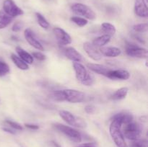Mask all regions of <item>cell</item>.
Returning a JSON list of instances; mask_svg holds the SVG:
<instances>
[{"label": "cell", "instance_id": "obj_15", "mask_svg": "<svg viewBox=\"0 0 148 147\" xmlns=\"http://www.w3.org/2000/svg\"><path fill=\"white\" fill-rule=\"evenodd\" d=\"M64 53L65 56L70 61L74 62H82L83 61V57L82 54L77 51L75 48L67 47L64 49Z\"/></svg>", "mask_w": 148, "mask_h": 147}, {"label": "cell", "instance_id": "obj_30", "mask_svg": "<svg viewBox=\"0 0 148 147\" xmlns=\"http://www.w3.org/2000/svg\"><path fill=\"white\" fill-rule=\"evenodd\" d=\"M5 122L7 124V125H10L11 128H12L13 129L17 130V131H22V130L23 129V126H22L20 123H18V122H14V121L7 120L5 121Z\"/></svg>", "mask_w": 148, "mask_h": 147}, {"label": "cell", "instance_id": "obj_6", "mask_svg": "<svg viewBox=\"0 0 148 147\" xmlns=\"http://www.w3.org/2000/svg\"><path fill=\"white\" fill-rule=\"evenodd\" d=\"M71 10L74 13L79 16H82V17L87 19V20H93L96 18V14L95 12L89 7L81 3H75L71 6Z\"/></svg>", "mask_w": 148, "mask_h": 147}, {"label": "cell", "instance_id": "obj_32", "mask_svg": "<svg viewBox=\"0 0 148 147\" xmlns=\"http://www.w3.org/2000/svg\"><path fill=\"white\" fill-rule=\"evenodd\" d=\"M12 20L13 18L10 17V18L0 20V30H1V29H4L6 27H7V26L11 23V22L12 21Z\"/></svg>", "mask_w": 148, "mask_h": 147}, {"label": "cell", "instance_id": "obj_14", "mask_svg": "<svg viewBox=\"0 0 148 147\" xmlns=\"http://www.w3.org/2000/svg\"><path fill=\"white\" fill-rule=\"evenodd\" d=\"M106 77L113 80H127L130 79V74L128 71L124 69H116V70H111L107 74Z\"/></svg>", "mask_w": 148, "mask_h": 147}, {"label": "cell", "instance_id": "obj_31", "mask_svg": "<svg viewBox=\"0 0 148 147\" xmlns=\"http://www.w3.org/2000/svg\"><path fill=\"white\" fill-rule=\"evenodd\" d=\"M23 26H24V24L22 22H16L13 24L12 27V30L13 32H14V33H17V32H20L22 30Z\"/></svg>", "mask_w": 148, "mask_h": 147}, {"label": "cell", "instance_id": "obj_33", "mask_svg": "<svg viewBox=\"0 0 148 147\" xmlns=\"http://www.w3.org/2000/svg\"><path fill=\"white\" fill-rule=\"evenodd\" d=\"M32 56L33 57V59L35 58V59H36L38 61H40L46 60V56L39 51L33 52V53H32Z\"/></svg>", "mask_w": 148, "mask_h": 147}, {"label": "cell", "instance_id": "obj_1", "mask_svg": "<svg viewBox=\"0 0 148 147\" xmlns=\"http://www.w3.org/2000/svg\"><path fill=\"white\" fill-rule=\"evenodd\" d=\"M73 69L75 72V76L77 79L82 84L85 86H91L94 83V77L85 67V66L79 62H74Z\"/></svg>", "mask_w": 148, "mask_h": 147}, {"label": "cell", "instance_id": "obj_24", "mask_svg": "<svg viewBox=\"0 0 148 147\" xmlns=\"http://www.w3.org/2000/svg\"><path fill=\"white\" fill-rule=\"evenodd\" d=\"M101 28L102 30L106 35H108L110 36H113L116 32V27L114 24H111L109 22H103L101 24Z\"/></svg>", "mask_w": 148, "mask_h": 147}, {"label": "cell", "instance_id": "obj_19", "mask_svg": "<svg viewBox=\"0 0 148 147\" xmlns=\"http://www.w3.org/2000/svg\"><path fill=\"white\" fill-rule=\"evenodd\" d=\"M16 52H17V55H18L19 57L25 62L27 64H32L34 61V59L33 57L32 56L31 54L27 52L26 50H25L24 49L22 48L20 46H17L16 48Z\"/></svg>", "mask_w": 148, "mask_h": 147}, {"label": "cell", "instance_id": "obj_16", "mask_svg": "<svg viewBox=\"0 0 148 147\" xmlns=\"http://www.w3.org/2000/svg\"><path fill=\"white\" fill-rule=\"evenodd\" d=\"M100 53L102 56L108 58H115L120 56L121 50L119 48L114 47V46H108V47H101L99 49Z\"/></svg>", "mask_w": 148, "mask_h": 147}, {"label": "cell", "instance_id": "obj_7", "mask_svg": "<svg viewBox=\"0 0 148 147\" xmlns=\"http://www.w3.org/2000/svg\"><path fill=\"white\" fill-rule=\"evenodd\" d=\"M126 53L129 56L138 58V59H147L148 56L147 49L143 48L129 42H127L126 45Z\"/></svg>", "mask_w": 148, "mask_h": 147}, {"label": "cell", "instance_id": "obj_29", "mask_svg": "<svg viewBox=\"0 0 148 147\" xmlns=\"http://www.w3.org/2000/svg\"><path fill=\"white\" fill-rule=\"evenodd\" d=\"M130 147H147V141L146 139H139L132 141V143L130 144Z\"/></svg>", "mask_w": 148, "mask_h": 147}, {"label": "cell", "instance_id": "obj_18", "mask_svg": "<svg viewBox=\"0 0 148 147\" xmlns=\"http://www.w3.org/2000/svg\"><path fill=\"white\" fill-rule=\"evenodd\" d=\"M134 120V117H133L132 114L129 113V112H119L111 118V120H116L119 122L121 124V125H125V124L129 123V122H132Z\"/></svg>", "mask_w": 148, "mask_h": 147}, {"label": "cell", "instance_id": "obj_34", "mask_svg": "<svg viewBox=\"0 0 148 147\" xmlns=\"http://www.w3.org/2000/svg\"><path fill=\"white\" fill-rule=\"evenodd\" d=\"M85 111L88 114H92L95 111V107L92 105H88L85 106Z\"/></svg>", "mask_w": 148, "mask_h": 147}, {"label": "cell", "instance_id": "obj_12", "mask_svg": "<svg viewBox=\"0 0 148 147\" xmlns=\"http://www.w3.org/2000/svg\"><path fill=\"white\" fill-rule=\"evenodd\" d=\"M83 48L88 56L95 61H98L102 59V55L100 53L99 50L93 46V44L90 42H85L83 44Z\"/></svg>", "mask_w": 148, "mask_h": 147}, {"label": "cell", "instance_id": "obj_25", "mask_svg": "<svg viewBox=\"0 0 148 147\" xmlns=\"http://www.w3.org/2000/svg\"><path fill=\"white\" fill-rule=\"evenodd\" d=\"M36 18H37L38 23L39 25H40L42 28L47 30V29L49 27V26H50V24H49V22H48V20L45 18L44 16H43L39 12H36Z\"/></svg>", "mask_w": 148, "mask_h": 147}, {"label": "cell", "instance_id": "obj_22", "mask_svg": "<svg viewBox=\"0 0 148 147\" xmlns=\"http://www.w3.org/2000/svg\"><path fill=\"white\" fill-rule=\"evenodd\" d=\"M11 59L12 61H13V63L17 66V67L18 69H21V70H27L29 69L28 64H27L26 63H25L21 59H20L19 56H17V55L14 54H11Z\"/></svg>", "mask_w": 148, "mask_h": 147}, {"label": "cell", "instance_id": "obj_23", "mask_svg": "<svg viewBox=\"0 0 148 147\" xmlns=\"http://www.w3.org/2000/svg\"><path fill=\"white\" fill-rule=\"evenodd\" d=\"M49 97L56 102L65 101V95L64 90H54L49 95Z\"/></svg>", "mask_w": 148, "mask_h": 147}, {"label": "cell", "instance_id": "obj_5", "mask_svg": "<svg viewBox=\"0 0 148 147\" xmlns=\"http://www.w3.org/2000/svg\"><path fill=\"white\" fill-rule=\"evenodd\" d=\"M53 127L57 131L66 135L70 141L75 143H79L82 141V135L80 133L74 128L61 123L53 124Z\"/></svg>", "mask_w": 148, "mask_h": 147}, {"label": "cell", "instance_id": "obj_35", "mask_svg": "<svg viewBox=\"0 0 148 147\" xmlns=\"http://www.w3.org/2000/svg\"><path fill=\"white\" fill-rule=\"evenodd\" d=\"M76 147H97V144L95 142H89L80 144Z\"/></svg>", "mask_w": 148, "mask_h": 147}, {"label": "cell", "instance_id": "obj_38", "mask_svg": "<svg viewBox=\"0 0 148 147\" xmlns=\"http://www.w3.org/2000/svg\"><path fill=\"white\" fill-rule=\"evenodd\" d=\"M51 144H53V146H54V147H61L60 146H59V144H57V143L55 142V141H51Z\"/></svg>", "mask_w": 148, "mask_h": 147}, {"label": "cell", "instance_id": "obj_28", "mask_svg": "<svg viewBox=\"0 0 148 147\" xmlns=\"http://www.w3.org/2000/svg\"><path fill=\"white\" fill-rule=\"evenodd\" d=\"M148 26L147 23H140L133 26V30L136 33H145L147 31Z\"/></svg>", "mask_w": 148, "mask_h": 147}, {"label": "cell", "instance_id": "obj_26", "mask_svg": "<svg viewBox=\"0 0 148 147\" xmlns=\"http://www.w3.org/2000/svg\"><path fill=\"white\" fill-rule=\"evenodd\" d=\"M70 20L74 22L75 24H76L77 25L79 26V27H85V25H87L88 23V21L87 19L84 18L82 17H77V16H75V17H72L70 18Z\"/></svg>", "mask_w": 148, "mask_h": 147}, {"label": "cell", "instance_id": "obj_10", "mask_svg": "<svg viewBox=\"0 0 148 147\" xmlns=\"http://www.w3.org/2000/svg\"><path fill=\"white\" fill-rule=\"evenodd\" d=\"M53 34L57 39L58 43L62 46H67L72 43V37L69 33L60 27H55L53 30Z\"/></svg>", "mask_w": 148, "mask_h": 147}, {"label": "cell", "instance_id": "obj_37", "mask_svg": "<svg viewBox=\"0 0 148 147\" xmlns=\"http://www.w3.org/2000/svg\"><path fill=\"white\" fill-rule=\"evenodd\" d=\"M2 129H3V131H5V132L9 133H11V134H15L16 133L15 131H14V130L10 129L9 128H3Z\"/></svg>", "mask_w": 148, "mask_h": 147}, {"label": "cell", "instance_id": "obj_2", "mask_svg": "<svg viewBox=\"0 0 148 147\" xmlns=\"http://www.w3.org/2000/svg\"><path fill=\"white\" fill-rule=\"evenodd\" d=\"M122 125L116 120H111L109 126V133L117 147H127L125 138L121 131Z\"/></svg>", "mask_w": 148, "mask_h": 147}, {"label": "cell", "instance_id": "obj_13", "mask_svg": "<svg viewBox=\"0 0 148 147\" xmlns=\"http://www.w3.org/2000/svg\"><path fill=\"white\" fill-rule=\"evenodd\" d=\"M134 10V13L138 17L143 18L148 17V9L145 0H135Z\"/></svg>", "mask_w": 148, "mask_h": 147}, {"label": "cell", "instance_id": "obj_21", "mask_svg": "<svg viewBox=\"0 0 148 147\" xmlns=\"http://www.w3.org/2000/svg\"><path fill=\"white\" fill-rule=\"evenodd\" d=\"M129 89L127 87H121L116 91L114 94L111 96V99L114 101L121 100V99L126 98L128 94Z\"/></svg>", "mask_w": 148, "mask_h": 147}, {"label": "cell", "instance_id": "obj_4", "mask_svg": "<svg viewBox=\"0 0 148 147\" xmlns=\"http://www.w3.org/2000/svg\"><path fill=\"white\" fill-rule=\"evenodd\" d=\"M59 116L66 123L73 127H76V128H85L87 127V125H88L86 121L83 118L76 116V115H73L72 112H69V111H59Z\"/></svg>", "mask_w": 148, "mask_h": 147}, {"label": "cell", "instance_id": "obj_8", "mask_svg": "<svg viewBox=\"0 0 148 147\" xmlns=\"http://www.w3.org/2000/svg\"><path fill=\"white\" fill-rule=\"evenodd\" d=\"M3 10L12 18L24 14L23 10L20 9L13 0H4L3 3Z\"/></svg>", "mask_w": 148, "mask_h": 147}, {"label": "cell", "instance_id": "obj_27", "mask_svg": "<svg viewBox=\"0 0 148 147\" xmlns=\"http://www.w3.org/2000/svg\"><path fill=\"white\" fill-rule=\"evenodd\" d=\"M10 71L9 65L4 61L0 60V76H4Z\"/></svg>", "mask_w": 148, "mask_h": 147}, {"label": "cell", "instance_id": "obj_20", "mask_svg": "<svg viewBox=\"0 0 148 147\" xmlns=\"http://www.w3.org/2000/svg\"><path fill=\"white\" fill-rule=\"evenodd\" d=\"M111 36L108 35H103L99 36V37H95L92 41V44L95 46L96 48H101L105 46L106 45L108 44L110 41H111Z\"/></svg>", "mask_w": 148, "mask_h": 147}, {"label": "cell", "instance_id": "obj_9", "mask_svg": "<svg viewBox=\"0 0 148 147\" xmlns=\"http://www.w3.org/2000/svg\"><path fill=\"white\" fill-rule=\"evenodd\" d=\"M65 95V101L70 103H79L85 100V95L84 92L76 89H67L64 90Z\"/></svg>", "mask_w": 148, "mask_h": 147}, {"label": "cell", "instance_id": "obj_11", "mask_svg": "<svg viewBox=\"0 0 148 147\" xmlns=\"http://www.w3.org/2000/svg\"><path fill=\"white\" fill-rule=\"evenodd\" d=\"M25 38L27 40V43L33 46L34 48L37 49L38 50H44L43 45L40 43L38 40H37L36 37V35L33 33V30L30 28H27L25 30L24 32Z\"/></svg>", "mask_w": 148, "mask_h": 147}, {"label": "cell", "instance_id": "obj_36", "mask_svg": "<svg viewBox=\"0 0 148 147\" xmlns=\"http://www.w3.org/2000/svg\"><path fill=\"white\" fill-rule=\"evenodd\" d=\"M26 128H29V129L31 130H38L39 128V126L38 125H35V124H29V123H26L25 124Z\"/></svg>", "mask_w": 148, "mask_h": 147}, {"label": "cell", "instance_id": "obj_3", "mask_svg": "<svg viewBox=\"0 0 148 147\" xmlns=\"http://www.w3.org/2000/svg\"><path fill=\"white\" fill-rule=\"evenodd\" d=\"M121 131H122L124 138L131 140V141H135L141 137L143 128H142L141 125L138 122L132 121L129 123L125 124L123 130Z\"/></svg>", "mask_w": 148, "mask_h": 147}, {"label": "cell", "instance_id": "obj_17", "mask_svg": "<svg viewBox=\"0 0 148 147\" xmlns=\"http://www.w3.org/2000/svg\"><path fill=\"white\" fill-rule=\"evenodd\" d=\"M87 66H88V68L90 70L92 71L94 73L98 74L100 75H103V76H107L109 71L111 70V69H109L107 66L102 64H99V63H89L87 64Z\"/></svg>", "mask_w": 148, "mask_h": 147}]
</instances>
